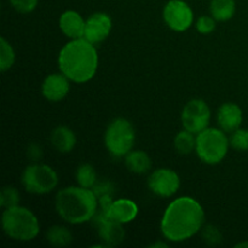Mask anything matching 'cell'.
Listing matches in <instances>:
<instances>
[{"label":"cell","mask_w":248,"mask_h":248,"mask_svg":"<svg viewBox=\"0 0 248 248\" xmlns=\"http://www.w3.org/2000/svg\"><path fill=\"white\" fill-rule=\"evenodd\" d=\"M138 215V206L128 199H119L113 201L109 208L108 217L121 224H127L136 219Z\"/></svg>","instance_id":"cell-15"},{"label":"cell","mask_w":248,"mask_h":248,"mask_svg":"<svg viewBox=\"0 0 248 248\" xmlns=\"http://www.w3.org/2000/svg\"><path fill=\"white\" fill-rule=\"evenodd\" d=\"M230 147L237 152H247L248 150V130L246 128H237L232 132L229 138Z\"/></svg>","instance_id":"cell-25"},{"label":"cell","mask_w":248,"mask_h":248,"mask_svg":"<svg viewBox=\"0 0 248 248\" xmlns=\"http://www.w3.org/2000/svg\"><path fill=\"white\" fill-rule=\"evenodd\" d=\"M9 1L16 11L21 14H29L35 10L39 0H9Z\"/></svg>","instance_id":"cell-28"},{"label":"cell","mask_w":248,"mask_h":248,"mask_svg":"<svg viewBox=\"0 0 248 248\" xmlns=\"http://www.w3.org/2000/svg\"><path fill=\"white\" fill-rule=\"evenodd\" d=\"M50 140L52 147L62 154H67L74 149L77 144V136L67 126H58L51 132Z\"/></svg>","instance_id":"cell-17"},{"label":"cell","mask_w":248,"mask_h":248,"mask_svg":"<svg viewBox=\"0 0 248 248\" xmlns=\"http://www.w3.org/2000/svg\"><path fill=\"white\" fill-rule=\"evenodd\" d=\"M125 165L132 173L144 174L152 169V159L143 150H131L125 156Z\"/></svg>","instance_id":"cell-18"},{"label":"cell","mask_w":248,"mask_h":248,"mask_svg":"<svg viewBox=\"0 0 248 248\" xmlns=\"http://www.w3.org/2000/svg\"><path fill=\"white\" fill-rule=\"evenodd\" d=\"M200 232L202 241H205L208 246H218V245L222 242L223 235L222 232H220V230L218 229L216 225H206V227H203Z\"/></svg>","instance_id":"cell-26"},{"label":"cell","mask_w":248,"mask_h":248,"mask_svg":"<svg viewBox=\"0 0 248 248\" xmlns=\"http://www.w3.org/2000/svg\"><path fill=\"white\" fill-rule=\"evenodd\" d=\"M148 186L160 198H171L178 191L181 179L171 169H157L148 178Z\"/></svg>","instance_id":"cell-10"},{"label":"cell","mask_w":248,"mask_h":248,"mask_svg":"<svg viewBox=\"0 0 248 248\" xmlns=\"http://www.w3.org/2000/svg\"><path fill=\"white\" fill-rule=\"evenodd\" d=\"M22 184L24 189L31 194L44 195L55 190L58 186V174L48 165L34 164L24 169L22 173Z\"/></svg>","instance_id":"cell-7"},{"label":"cell","mask_w":248,"mask_h":248,"mask_svg":"<svg viewBox=\"0 0 248 248\" xmlns=\"http://www.w3.org/2000/svg\"><path fill=\"white\" fill-rule=\"evenodd\" d=\"M196 31L201 34H210L216 28V19L212 16H201L196 21Z\"/></svg>","instance_id":"cell-27"},{"label":"cell","mask_w":248,"mask_h":248,"mask_svg":"<svg viewBox=\"0 0 248 248\" xmlns=\"http://www.w3.org/2000/svg\"><path fill=\"white\" fill-rule=\"evenodd\" d=\"M46 239L52 246L65 247L72 244L73 234L68 228L62 225H53L46 232Z\"/></svg>","instance_id":"cell-20"},{"label":"cell","mask_w":248,"mask_h":248,"mask_svg":"<svg viewBox=\"0 0 248 248\" xmlns=\"http://www.w3.org/2000/svg\"><path fill=\"white\" fill-rule=\"evenodd\" d=\"M218 125L224 132H234L241 126L244 120V114L237 104L228 102L222 104L217 114Z\"/></svg>","instance_id":"cell-13"},{"label":"cell","mask_w":248,"mask_h":248,"mask_svg":"<svg viewBox=\"0 0 248 248\" xmlns=\"http://www.w3.org/2000/svg\"><path fill=\"white\" fill-rule=\"evenodd\" d=\"M136 132L132 124L124 118L111 121L104 133V144L113 156H126L135 144Z\"/></svg>","instance_id":"cell-6"},{"label":"cell","mask_w":248,"mask_h":248,"mask_svg":"<svg viewBox=\"0 0 248 248\" xmlns=\"http://www.w3.org/2000/svg\"><path fill=\"white\" fill-rule=\"evenodd\" d=\"M235 247H242V248H245V247H248V241L240 242V244H237L236 246H235Z\"/></svg>","instance_id":"cell-32"},{"label":"cell","mask_w":248,"mask_h":248,"mask_svg":"<svg viewBox=\"0 0 248 248\" xmlns=\"http://www.w3.org/2000/svg\"><path fill=\"white\" fill-rule=\"evenodd\" d=\"M174 148L182 155L191 154L196 148L195 135L184 128L183 131L177 133V136L174 137Z\"/></svg>","instance_id":"cell-21"},{"label":"cell","mask_w":248,"mask_h":248,"mask_svg":"<svg viewBox=\"0 0 248 248\" xmlns=\"http://www.w3.org/2000/svg\"><path fill=\"white\" fill-rule=\"evenodd\" d=\"M19 200H21V195L14 186H5L0 193V206L4 210L18 206Z\"/></svg>","instance_id":"cell-24"},{"label":"cell","mask_w":248,"mask_h":248,"mask_svg":"<svg viewBox=\"0 0 248 248\" xmlns=\"http://www.w3.org/2000/svg\"><path fill=\"white\" fill-rule=\"evenodd\" d=\"M2 230L15 241H31L38 236L40 224L31 210L22 206L6 208L1 217Z\"/></svg>","instance_id":"cell-4"},{"label":"cell","mask_w":248,"mask_h":248,"mask_svg":"<svg viewBox=\"0 0 248 248\" xmlns=\"http://www.w3.org/2000/svg\"><path fill=\"white\" fill-rule=\"evenodd\" d=\"M15 60H16V55H15L14 48L10 45V43H7L6 39L1 38L0 40V69L1 72L9 70L14 65Z\"/></svg>","instance_id":"cell-23"},{"label":"cell","mask_w":248,"mask_h":248,"mask_svg":"<svg viewBox=\"0 0 248 248\" xmlns=\"http://www.w3.org/2000/svg\"><path fill=\"white\" fill-rule=\"evenodd\" d=\"M70 80L65 77L63 73H53L45 78L41 85V92L43 96L47 101L58 102L62 101L68 94L70 90Z\"/></svg>","instance_id":"cell-12"},{"label":"cell","mask_w":248,"mask_h":248,"mask_svg":"<svg viewBox=\"0 0 248 248\" xmlns=\"http://www.w3.org/2000/svg\"><path fill=\"white\" fill-rule=\"evenodd\" d=\"M229 138L222 128H205L196 135L195 152L199 159L208 165H217L227 156Z\"/></svg>","instance_id":"cell-5"},{"label":"cell","mask_w":248,"mask_h":248,"mask_svg":"<svg viewBox=\"0 0 248 248\" xmlns=\"http://www.w3.org/2000/svg\"><path fill=\"white\" fill-rule=\"evenodd\" d=\"M85 23L86 21H84L81 15L74 10L64 11L60 17L61 31L69 39L84 38Z\"/></svg>","instance_id":"cell-14"},{"label":"cell","mask_w":248,"mask_h":248,"mask_svg":"<svg viewBox=\"0 0 248 248\" xmlns=\"http://www.w3.org/2000/svg\"><path fill=\"white\" fill-rule=\"evenodd\" d=\"M236 11L235 0H211L210 12L211 16L219 22L229 21L232 18Z\"/></svg>","instance_id":"cell-19"},{"label":"cell","mask_w":248,"mask_h":248,"mask_svg":"<svg viewBox=\"0 0 248 248\" xmlns=\"http://www.w3.org/2000/svg\"><path fill=\"white\" fill-rule=\"evenodd\" d=\"M56 212L69 224H82L92 220L98 207V198L92 189L68 186L57 193Z\"/></svg>","instance_id":"cell-3"},{"label":"cell","mask_w":248,"mask_h":248,"mask_svg":"<svg viewBox=\"0 0 248 248\" xmlns=\"http://www.w3.org/2000/svg\"><path fill=\"white\" fill-rule=\"evenodd\" d=\"M58 67L70 81L77 84L90 81L98 68L96 47L85 38L72 39L60 51Z\"/></svg>","instance_id":"cell-2"},{"label":"cell","mask_w":248,"mask_h":248,"mask_svg":"<svg viewBox=\"0 0 248 248\" xmlns=\"http://www.w3.org/2000/svg\"><path fill=\"white\" fill-rule=\"evenodd\" d=\"M111 26L113 23L108 14H104V12L92 14L85 23L84 38L93 45L102 43L110 34Z\"/></svg>","instance_id":"cell-11"},{"label":"cell","mask_w":248,"mask_h":248,"mask_svg":"<svg viewBox=\"0 0 248 248\" xmlns=\"http://www.w3.org/2000/svg\"><path fill=\"white\" fill-rule=\"evenodd\" d=\"M182 125L186 130L198 135L208 127L211 120V110L202 99H191L184 106L182 110Z\"/></svg>","instance_id":"cell-8"},{"label":"cell","mask_w":248,"mask_h":248,"mask_svg":"<svg viewBox=\"0 0 248 248\" xmlns=\"http://www.w3.org/2000/svg\"><path fill=\"white\" fill-rule=\"evenodd\" d=\"M150 247H162V248H165V247H169V245L166 244V242H155V244H153V245H150Z\"/></svg>","instance_id":"cell-31"},{"label":"cell","mask_w":248,"mask_h":248,"mask_svg":"<svg viewBox=\"0 0 248 248\" xmlns=\"http://www.w3.org/2000/svg\"><path fill=\"white\" fill-rule=\"evenodd\" d=\"M27 157L33 162L40 161L43 159V149H41L40 145H38L36 143L29 144L27 148Z\"/></svg>","instance_id":"cell-30"},{"label":"cell","mask_w":248,"mask_h":248,"mask_svg":"<svg viewBox=\"0 0 248 248\" xmlns=\"http://www.w3.org/2000/svg\"><path fill=\"white\" fill-rule=\"evenodd\" d=\"M205 212L198 201L190 196L176 199L167 206L161 219V234L167 241L189 240L202 229Z\"/></svg>","instance_id":"cell-1"},{"label":"cell","mask_w":248,"mask_h":248,"mask_svg":"<svg viewBox=\"0 0 248 248\" xmlns=\"http://www.w3.org/2000/svg\"><path fill=\"white\" fill-rule=\"evenodd\" d=\"M92 190H93V193L96 194L97 198H99V196H103V195H111L114 191V186L110 183V182H97L96 184H94V186L92 188Z\"/></svg>","instance_id":"cell-29"},{"label":"cell","mask_w":248,"mask_h":248,"mask_svg":"<svg viewBox=\"0 0 248 248\" xmlns=\"http://www.w3.org/2000/svg\"><path fill=\"white\" fill-rule=\"evenodd\" d=\"M75 178H77V182L80 186L92 189L94 184L97 183L96 170L90 164L80 165L77 170V173H75Z\"/></svg>","instance_id":"cell-22"},{"label":"cell","mask_w":248,"mask_h":248,"mask_svg":"<svg viewBox=\"0 0 248 248\" xmlns=\"http://www.w3.org/2000/svg\"><path fill=\"white\" fill-rule=\"evenodd\" d=\"M167 26L174 31H186L193 26L194 12L183 0H170L162 12Z\"/></svg>","instance_id":"cell-9"},{"label":"cell","mask_w":248,"mask_h":248,"mask_svg":"<svg viewBox=\"0 0 248 248\" xmlns=\"http://www.w3.org/2000/svg\"><path fill=\"white\" fill-rule=\"evenodd\" d=\"M98 229L99 239L102 244L106 247H113L116 245H120L125 239V229L123 228V224L119 222H115L113 219H106L97 227Z\"/></svg>","instance_id":"cell-16"}]
</instances>
